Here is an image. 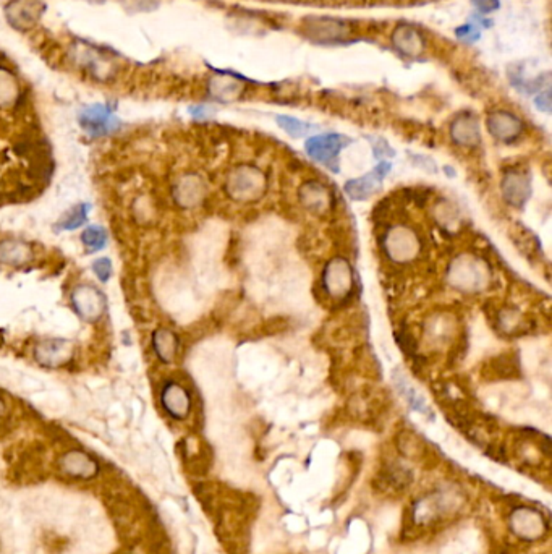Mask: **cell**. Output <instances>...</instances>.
<instances>
[{
    "mask_svg": "<svg viewBox=\"0 0 552 554\" xmlns=\"http://www.w3.org/2000/svg\"><path fill=\"white\" fill-rule=\"evenodd\" d=\"M489 134L493 135L496 140L501 141H513L515 138H518L523 131V122L513 114L507 111H497L488 116L486 120Z\"/></svg>",
    "mask_w": 552,
    "mask_h": 554,
    "instance_id": "5bb4252c",
    "label": "cell"
},
{
    "mask_svg": "<svg viewBox=\"0 0 552 554\" xmlns=\"http://www.w3.org/2000/svg\"><path fill=\"white\" fill-rule=\"evenodd\" d=\"M78 122L89 136L94 138L111 135L118 129V119L104 104H94L83 109Z\"/></svg>",
    "mask_w": 552,
    "mask_h": 554,
    "instance_id": "ba28073f",
    "label": "cell"
},
{
    "mask_svg": "<svg viewBox=\"0 0 552 554\" xmlns=\"http://www.w3.org/2000/svg\"><path fill=\"white\" fill-rule=\"evenodd\" d=\"M20 83L10 70L0 67V109H11L20 101Z\"/></svg>",
    "mask_w": 552,
    "mask_h": 554,
    "instance_id": "7402d4cb",
    "label": "cell"
},
{
    "mask_svg": "<svg viewBox=\"0 0 552 554\" xmlns=\"http://www.w3.org/2000/svg\"><path fill=\"white\" fill-rule=\"evenodd\" d=\"M322 286L332 298H340L349 293L353 286L350 264L342 258H334L329 261L322 273Z\"/></svg>",
    "mask_w": 552,
    "mask_h": 554,
    "instance_id": "9c48e42d",
    "label": "cell"
},
{
    "mask_svg": "<svg viewBox=\"0 0 552 554\" xmlns=\"http://www.w3.org/2000/svg\"><path fill=\"white\" fill-rule=\"evenodd\" d=\"M91 271H93V274L96 276V279H98L99 282H107L112 277V274H113L112 261L109 260V258H106V256L98 258V260L93 261Z\"/></svg>",
    "mask_w": 552,
    "mask_h": 554,
    "instance_id": "4316f807",
    "label": "cell"
},
{
    "mask_svg": "<svg viewBox=\"0 0 552 554\" xmlns=\"http://www.w3.org/2000/svg\"><path fill=\"white\" fill-rule=\"evenodd\" d=\"M504 198L513 206H521L530 196V180L521 172L507 173L502 180Z\"/></svg>",
    "mask_w": 552,
    "mask_h": 554,
    "instance_id": "ffe728a7",
    "label": "cell"
},
{
    "mask_svg": "<svg viewBox=\"0 0 552 554\" xmlns=\"http://www.w3.org/2000/svg\"><path fill=\"white\" fill-rule=\"evenodd\" d=\"M373 151H374L376 158H387V156H394V151L391 149V146H389V144L384 141V140H376L374 141Z\"/></svg>",
    "mask_w": 552,
    "mask_h": 554,
    "instance_id": "4dcf8cb0",
    "label": "cell"
},
{
    "mask_svg": "<svg viewBox=\"0 0 552 554\" xmlns=\"http://www.w3.org/2000/svg\"><path fill=\"white\" fill-rule=\"evenodd\" d=\"M413 159H415L413 162H415V164H416L419 168H423V171L429 172V173L437 172L436 164H434L433 161H429L428 158H423V156H413Z\"/></svg>",
    "mask_w": 552,
    "mask_h": 554,
    "instance_id": "1f68e13d",
    "label": "cell"
},
{
    "mask_svg": "<svg viewBox=\"0 0 552 554\" xmlns=\"http://www.w3.org/2000/svg\"><path fill=\"white\" fill-rule=\"evenodd\" d=\"M455 34H457V38H460L465 42H475L479 39V28L476 25L468 23V25H464L455 29Z\"/></svg>",
    "mask_w": 552,
    "mask_h": 554,
    "instance_id": "f1b7e54d",
    "label": "cell"
},
{
    "mask_svg": "<svg viewBox=\"0 0 552 554\" xmlns=\"http://www.w3.org/2000/svg\"><path fill=\"white\" fill-rule=\"evenodd\" d=\"M277 124H279L280 129L285 131V134H289L293 138L306 136V135H310V131L316 130L315 125L302 122V120H298L295 117H290V116H279L277 117Z\"/></svg>",
    "mask_w": 552,
    "mask_h": 554,
    "instance_id": "484cf974",
    "label": "cell"
},
{
    "mask_svg": "<svg viewBox=\"0 0 552 554\" xmlns=\"http://www.w3.org/2000/svg\"><path fill=\"white\" fill-rule=\"evenodd\" d=\"M350 143L349 138L339 134H326L311 136L305 143V149L311 159L321 164H326L332 168V164L337 162L339 153Z\"/></svg>",
    "mask_w": 552,
    "mask_h": 554,
    "instance_id": "277c9868",
    "label": "cell"
},
{
    "mask_svg": "<svg viewBox=\"0 0 552 554\" xmlns=\"http://www.w3.org/2000/svg\"><path fill=\"white\" fill-rule=\"evenodd\" d=\"M206 186L203 178L196 173H185L180 177L172 188V196L180 208L191 209L203 201Z\"/></svg>",
    "mask_w": 552,
    "mask_h": 554,
    "instance_id": "8fae6325",
    "label": "cell"
},
{
    "mask_svg": "<svg viewBox=\"0 0 552 554\" xmlns=\"http://www.w3.org/2000/svg\"><path fill=\"white\" fill-rule=\"evenodd\" d=\"M191 114H193L196 119H203V117H206L208 114H209V107H206V106L193 107V109H191Z\"/></svg>",
    "mask_w": 552,
    "mask_h": 554,
    "instance_id": "836d02e7",
    "label": "cell"
},
{
    "mask_svg": "<svg viewBox=\"0 0 552 554\" xmlns=\"http://www.w3.org/2000/svg\"><path fill=\"white\" fill-rule=\"evenodd\" d=\"M451 135L460 146H476L479 143V126L476 119L470 114H461L454 120Z\"/></svg>",
    "mask_w": 552,
    "mask_h": 554,
    "instance_id": "44dd1931",
    "label": "cell"
},
{
    "mask_svg": "<svg viewBox=\"0 0 552 554\" xmlns=\"http://www.w3.org/2000/svg\"><path fill=\"white\" fill-rule=\"evenodd\" d=\"M243 83L235 76L214 75L208 83V91L211 98L219 102H233L243 94Z\"/></svg>",
    "mask_w": 552,
    "mask_h": 554,
    "instance_id": "ac0fdd59",
    "label": "cell"
},
{
    "mask_svg": "<svg viewBox=\"0 0 552 554\" xmlns=\"http://www.w3.org/2000/svg\"><path fill=\"white\" fill-rule=\"evenodd\" d=\"M34 260L33 246L21 238L0 240V264L9 268L26 266Z\"/></svg>",
    "mask_w": 552,
    "mask_h": 554,
    "instance_id": "2e32d148",
    "label": "cell"
},
{
    "mask_svg": "<svg viewBox=\"0 0 552 554\" xmlns=\"http://www.w3.org/2000/svg\"><path fill=\"white\" fill-rule=\"evenodd\" d=\"M395 49L405 56L416 57L424 49L423 34L413 25H399L392 34Z\"/></svg>",
    "mask_w": 552,
    "mask_h": 554,
    "instance_id": "d6986e66",
    "label": "cell"
},
{
    "mask_svg": "<svg viewBox=\"0 0 552 554\" xmlns=\"http://www.w3.org/2000/svg\"><path fill=\"white\" fill-rule=\"evenodd\" d=\"M451 281L455 287L464 291H478L484 286V273L476 261L470 258H460L451 269Z\"/></svg>",
    "mask_w": 552,
    "mask_h": 554,
    "instance_id": "9a60e30c",
    "label": "cell"
},
{
    "mask_svg": "<svg viewBox=\"0 0 552 554\" xmlns=\"http://www.w3.org/2000/svg\"><path fill=\"white\" fill-rule=\"evenodd\" d=\"M331 198H329L327 190L324 188L322 185L316 183V182H310L305 185V188L302 191V201L308 209L313 211V213H324L331 204Z\"/></svg>",
    "mask_w": 552,
    "mask_h": 554,
    "instance_id": "603a6c76",
    "label": "cell"
},
{
    "mask_svg": "<svg viewBox=\"0 0 552 554\" xmlns=\"http://www.w3.org/2000/svg\"><path fill=\"white\" fill-rule=\"evenodd\" d=\"M471 4L481 11V14H491L501 7L499 0H471Z\"/></svg>",
    "mask_w": 552,
    "mask_h": 554,
    "instance_id": "f546056e",
    "label": "cell"
},
{
    "mask_svg": "<svg viewBox=\"0 0 552 554\" xmlns=\"http://www.w3.org/2000/svg\"><path fill=\"white\" fill-rule=\"evenodd\" d=\"M80 240L88 253H98L107 245V232L101 226H88L81 232Z\"/></svg>",
    "mask_w": 552,
    "mask_h": 554,
    "instance_id": "d4e9b609",
    "label": "cell"
},
{
    "mask_svg": "<svg viewBox=\"0 0 552 554\" xmlns=\"http://www.w3.org/2000/svg\"><path fill=\"white\" fill-rule=\"evenodd\" d=\"M88 214H89V204H76V206H73L65 213V216L58 221L57 226L60 231H68V232L76 231V228H80L86 224Z\"/></svg>",
    "mask_w": 552,
    "mask_h": 554,
    "instance_id": "cb8c5ba5",
    "label": "cell"
},
{
    "mask_svg": "<svg viewBox=\"0 0 552 554\" xmlns=\"http://www.w3.org/2000/svg\"><path fill=\"white\" fill-rule=\"evenodd\" d=\"M75 357V346L68 339L51 337L38 342L33 348V358L36 363L47 370H58L67 366Z\"/></svg>",
    "mask_w": 552,
    "mask_h": 554,
    "instance_id": "7a4b0ae2",
    "label": "cell"
},
{
    "mask_svg": "<svg viewBox=\"0 0 552 554\" xmlns=\"http://www.w3.org/2000/svg\"><path fill=\"white\" fill-rule=\"evenodd\" d=\"M57 467L63 477L71 480H91L99 473V463L85 450L70 449L60 455Z\"/></svg>",
    "mask_w": 552,
    "mask_h": 554,
    "instance_id": "8992f818",
    "label": "cell"
},
{
    "mask_svg": "<svg viewBox=\"0 0 552 554\" xmlns=\"http://www.w3.org/2000/svg\"><path fill=\"white\" fill-rule=\"evenodd\" d=\"M123 5L131 11H149L159 5V0H123Z\"/></svg>",
    "mask_w": 552,
    "mask_h": 554,
    "instance_id": "83f0119b",
    "label": "cell"
},
{
    "mask_svg": "<svg viewBox=\"0 0 552 554\" xmlns=\"http://www.w3.org/2000/svg\"><path fill=\"white\" fill-rule=\"evenodd\" d=\"M151 348L160 363L170 365L175 361L180 348L178 336L170 328H158L151 334Z\"/></svg>",
    "mask_w": 552,
    "mask_h": 554,
    "instance_id": "e0dca14e",
    "label": "cell"
},
{
    "mask_svg": "<svg viewBox=\"0 0 552 554\" xmlns=\"http://www.w3.org/2000/svg\"><path fill=\"white\" fill-rule=\"evenodd\" d=\"M43 10L39 0H11L5 7V16L14 28L28 29L39 21Z\"/></svg>",
    "mask_w": 552,
    "mask_h": 554,
    "instance_id": "7c38bea8",
    "label": "cell"
},
{
    "mask_svg": "<svg viewBox=\"0 0 552 554\" xmlns=\"http://www.w3.org/2000/svg\"><path fill=\"white\" fill-rule=\"evenodd\" d=\"M392 166L387 161H382L379 166H376L373 171L366 173L363 177L349 180L345 183V191L352 200L355 201H364L368 198L373 196L377 190L381 188L382 180L387 177V173L391 172Z\"/></svg>",
    "mask_w": 552,
    "mask_h": 554,
    "instance_id": "30bf717a",
    "label": "cell"
},
{
    "mask_svg": "<svg viewBox=\"0 0 552 554\" xmlns=\"http://www.w3.org/2000/svg\"><path fill=\"white\" fill-rule=\"evenodd\" d=\"M306 36L313 41L320 42H332L340 41L349 34V26L344 21L334 20V18H317L311 16L305 21Z\"/></svg>",
    "mask_w": 552,
    "mask_h": 554,
    "instance_id": "4fadbf2b",
    "label": "cell"
},
{
    "mask_svg": "<svg viewBox=\"0 0 552 554\" xmlns=\"http://www.w3.org/2000/svg\"><path fill=\"white\" fill-rule=\"evenodd\" d=\"M264 177L251 167H238L227 178V193L233 200H253L261 193Z\"/></svg>",
    "mask_w": 552,
    "mask_h": 554,
    "instance_id": "5b68a950",
    "label": "cell"
},
{
    "mask_svg": "<svg viewBox=\"0 0 552 554\" xmlns=\"http://www.w3.org/2000/svg\"><path fill=\"white\" fill-rule=\"evenodd\" d=\"M5 413H7V403H5L4 397L0 396V418H4Z\"/></svg>",
    "mask_w": 552,
    "mask_h": 554,
    "instance_id": "e575fe53",
    "label": "cell"
},
{
    "mask_svg": "<svg viewBox=\"0 0 552 554\" xmlns=\"http://www.w3.org/2000/svg\"><path fill=\"white\" fill-rule=\"evenodd\" d=\"M68 302L75 315L89 324L101 321L107 311L106 293L89 282H81L71 288Z\"/></svg>",
    "mask_w": 552,
    "mask_h": 554,
    "instance_id": "6da1fadb",
    "label": "cell"
},
{
    "mask_svg": "<svg viewBox=\"0 0 552 554\" xmlns=\"http://www.w3.org/2000/svg\"><path fill=\"white\" fill-rule=\"evenodd\" d=\"M159 403L167 415L173 420H185L193 407V399L188 388L175 379H169L159 389Z\"/></svg>",
    "mask_w": 552,
    "mask_h": 554,
    "instance_id": "3957f363",
    "label": "cell"
},
{
    "mask_svg": "<svg viewBox=\"0 0 552 554\" xmlns=\"http://www.w3.org/2000/svg\"><path fill=\"white\" fill-rule=\"evenodd\" d=\"M384 248L394 261L405 263L413 260L419 251V240L410 228L394 227L386 233Z\"/></svg>",
    "mask_w": 552,
    "mask_h": 554,
    "instance_id": "52a82bcc",
    "label": "cell"
},
{
    "mask_svg": "<svg viewBox=\"0 0 552 554\" xmlns=\"http://www.w3.org/2000/svg\"><path fill=\"white\" fill-rule=\"evenodd\" d=\"M536 107L543 112H551V93L549 91L539 93V96L536 98Z\"/></svg>",
    "mask_w": 552,
    "mask_h": 554,
    "instance_id": "d6a6232c",
    "label": "cell"
}]
</instances>
